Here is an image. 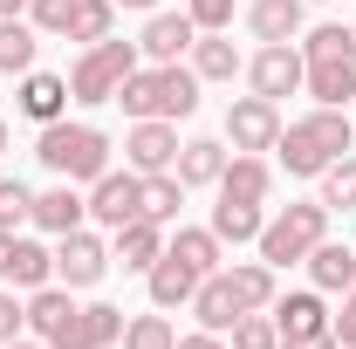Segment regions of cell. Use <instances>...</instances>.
<instances>
[{"label":"cell","instance_id":"cell-17","mask_svg":"<svg viewBox=\"0 0 356 349\" xmlns=\"http://www.w3.org/2000/svg\"><path fill=\"white\" fill-rule=\"evenodd\" d=\"M274 329H281V343H295V336H322L329 329V302H322V288H295V295H274Z\"/></svg>","mask_w":356,"mask_h":349},{"label":"cell","instance_id":"cell-7","mask_svg":"<svg viewBox=\"0 0 356 349\" xmlns=\"http://www.w3.org/2000/svg\"><path fill=\"white\" fill-rule=\"evenodd\" d=\"M124 308H110V302H76L69 315H55V329H48L42 343L48 349H117L124 343Z\"/></svg>","mask_w":356,"mask_h":349},{"label":"cell","instance_id":"cell-1","mask_svg":"<svg viewBox=\"0 0 356 349\" xmlns=\"http://www.w3.org/2000/svg\"><path fill=\"white\" fill-rule=\"evenodd\" d=\"M302 89H309L322 110H350L356 96V28L343 21H322V28H302Z\"/></svg>","mask_w":356,"mask_h":349},{"label":"cell","instance_id":"cell-34","mask_svg":"<svg viewBox=\"0 0 356 349\" xmlns=\"http://www.w3.org/2000/svg\"><path fill=\"white\" fill-rule=\"evenodd\" d=\"M226 349H281V329H274V315H267V308L240 315V322H233V343H226Z\"/></svg>","mask_w":356,"mask_h":349},{"label":"cell","instance_id":"cell-14","mask_svg":"<svg viewBox=\"0 0 356 349\" xmlns=\"http://www.w3.org/2000/svg\"><path fill=\"white\" fill-rule=\"evenodd\" d=\"M69 103H76V96H69V76H48V69H28L21 89H14V110H21L35 131H42V124H62Z\"/></svg>","mask_w":356,"mask_h":349},{"label":"cell","instance_id":"cell-38","mask_svg":"<svg viewBox=\"0 0 356 349\" xmlns=\"http://www.w3.org/2000/svg\"><path fill=\"white\" fill-rule=\"evenodd\" d=\"M28 329V302H14V288H0V343H14Z\"/></svg>","mask_w":356,"mask_h":349},{"label":"cell","instance_id":"cell-20","mask_svg":"<svg viewBox=\"0 0 356 349\" xmlns=\"http://www.w3.org/2000/svg\"><path fill=\"white\" fill-rule=\"evenodd\" d=\"M42 42H48V35L28 21V14H7V21H0V76L21 83V76L42 62Z\"/></svg>","mask_w":356,"mask_h":349},{"label":"cell","instance_id":"cell-35","mask_svg":"<svg viewBox=\"0 0 356 349\" xmlns=\"http://www.w3.org/2000/svg\"><path fill=\"white\" fill-rule=\"evenodd\" d=\"M35 213V192L21 185V178H0V233H21Z\"/></svg>","mask_w":356,"mask_h":349},{"label":"cell","instance_id":"cell-27","mask_svg":"<svg viewBox=\"0 0 356 349\" xmlns=\"http://www.w3.org/2000/svg\"><path fill=\"white\" fill-rule=\"evenodd\" d=\"M55 281V247H42V240H28V233H14V261H7V288H48Z\"/></svg>","mask_w":356,"mask_h":349},{"label":"cell","instance_id":"cell-13","mask_svg":"<svg viewBox=\"0 0 356 349\" xmlns=\"http://www.w3.org/2000/svg\"><path fill=\"white\" fill-rule=\"evenodd\" d=\"M165 240H172V226H158V219L137 213L131 226H117V233H110V267H124V274H151L158 254H165Z\"/></svg>","mask_w":356,"mask_h":349},{"label":"cell","instance_id":"cell-6","mask_svg":"<svg viewBox=\"0 0 356 349\" xmlns=\"http://www.w3.org/2000/svg\"><path fill=\"white\" fill-rule=\"evenodd\" d=\"M137 69V42H89L76 62H69V96L83 103V110H96V103H117V89H124V76Z\"/></svg>","mask_w":356,"mask_h":349},{"label":"cell","instance_id":"cell-21","mask_svg":"<svg viewBox=\"0 0 356 349\" xmlns=\"http://www.w3.org/2000/svg\"><path fill=\"white\" fill-rule=\"evenodd\" d=\"M309 7L302 0H247V28H254V42H302V21Z\"/></svg>","mask_w":356,"mask_h":349},{"label":"cell","instance_id":"cell-39","mask_svg":"<svg viewBox=\"0 0 356 349\" xmlns=\"http://www.w3.org/2000/svg\"><path fill=\"white\" fill-rule=\"evenodd\" d=\"M329 329H336V343H343V349H356V288L343 295V308L329 315Z\"/></svg>","mask_w":356,"mask_h":349},{"label":"cell","instance_id":"cell-40","mask_svg":"<svg viewBox=\"0 0 356 349\" xmlns=\"http://www.w3.org/2000/svg\"><path fill=\"white\" fill-rule=\"evenodd\" d=\"M178 349H226V336H213V329H192V336H178Z\"/></svg>","mask_w":356,"mask_h":349},{"label":"cell","instance_id":"cell-32","mask_svg":"<svg viewBox=\"0 0 356 349\" xmlns=\"http://www.w3.org/2000/svg\"><path fill=\"white\" fill-rule=\"evenodd\" d=\"M315 185H322V192H315V199H322V206H329V213H356V158H350V151H343V158H336V165H329V172L315 178Z\"/></svg>","mask_w":356,"mask_h":349},{"label":"cell","instance_id":"cell-37","mask_svg":"<svg viewBox=\"0 0 356 349\" xmlns=\"http://www.w3.org/2000/svg\"><path fill=\"white\" fill-rule=\"evenodd\" d=\"M69 14H76V0H28V21L42 35H69Z\"/></svg>","mask_w":356,"mask_h":349},{"label":"cell","instance_id":"cell-24","mask_svg":"<svg viewBox=\"0 0 356 349\" xmlns=\"http://www.w3.org/2000/svg\"><path fill=\"white\" fill-rule=\"evenodd\" d=\"M172 172L185 178V192H199V185H220V172H226V144H220V137H185Z\"/></svg>","mask_w":356,"mask_h":349},{"label":"cell","instance_id":"cell-18","mask_svg":"<svg viewBox=\"0 0 356 349\" xmlns=\"http://www.w3.org/2000/svg\"><path fill=\"white\" fill-rule=\"evenodd\" d=\"M247 315V302L233 295V281H226V267L220 274H206L199 281V295H192V322L199 329H213V336H233V322Z\"/></svg>","mask_w":356,"mask_h":349},{"label":"cell","instance_id":"cell-9","mask_svg":"<svg viewBox=\"0 0 356 349\" xmlns=\"http://www.w3.org/2000/svg\"><path fill=\"white\" fill-rule=\"evenodd\" d=\"M302 48L295 42H261L254 55H247V83H254V96H267V103H281V96H302Z\"/></svg>","mask_w":356,"mask_h":349},{"label":"cell","instance_id":"cell-15","mask_svg":"<svg viewBox=\"0 0 356 349\" xmlns=\"http://www.w3.org/2000/svg\"><path fill=\"white\" fill-rule=\"evenodd\" d=\"M192 42H199L192 14H185V7H178V14H165V7H158V14L144 21V35H137V55H144V62H185V55H192Z\"/></svg>","mask_w":356,"mask_h":349},{"label":"cell","instance_id":"cell-48","mask_svg":"<svg viewBox=\"0 0 356 349\" xmlns=\"http://www.w3.org/2000/svg\"><path fill=\"white\" fill-rule=\"evenodd\" d=\"M350 28H356V21H350Z\"/></svg>","mask_w":356,"mask_h":349},{"label":"cell","instance_id":"cell-28","mask_svg":"<svg viewBox=\"0 0 356 349\" xmlns=\"http://www.w3.org/2000/svg\"><path fill=\"white\" fill-rule=\"evenodd\" d=\"M226 281H233V295L247 302V315H254V308H274V295H281V274H274L267 261H233Z\"/></svg>","mask_w":356,"mask_h":349},{"label":"cell","instance_id":"cell-23","mask_svg":"<svg viewBox=\"0 0 356 349\" xmlns=\"http://www.w3.org/2000/svg\"><path fill=\"white\" fill-rule=\"evenodd\" d=\"M302 267H309V288H322V295H350V288H356V254H350V240H322Z\"/></svg>","mask_w":356,"mask_h":349},{"label":"cell","instance_id":"cell-44","mask_svg":"<svg viewBox=\"0 0 356 349\" xmlns=\"http://www.w3.org/2000/svg\"><path fill=\"white\" fill-rule=\"evenodd\" d=\"M7 14H28V0H0V21H7Z\"/></svg>","mask_w":356,"mask_h":349},{"label":"cell","instance_id":"cell-2","mask_svg":"<svg viewBox=\"0 0 356 349\" xmlns=\"http://www.w3.org/2000/svg\"><path fill=\"white\" fill-rule=\"evenodd\" d=\"M350 110H322L315 103L309 117H295V124H281V137H274V158H281V172L288 178H322L343 151H350Z\"/></svg>","mask_w":356,"mask_h":349},{"label":"cell","instance_id":"cell-10","mask_svg":"<svg viewBox=\"0 0 356 349\" xmlns=\"http://www.w3.org/2000/svg\"><path fill=\"white\" fill-rule=\"evenodd\" d=\"M137 213H144V178H137L131 165H124V172L110 165V172L89 185V219H96V226H110V233H117V226H131Z\"/></svg>","mask_w":356,"mask_h":349},{"label":"cell","instance_id":"cell-46","mask_svg":"<svg viewBox=\"0 0 356 349\" xmlns=\"http://www.w3.org/2000/svg\"><path fill=\"white\" fill-rule=\"evenodd\" d=\"M302 7H315V0H302Z\"/></svg>","mask_w":356,"mask_h":349},{"label":"cell","instance_id":"cell-12","mask_svg":"<svg viewBox=\"0 0 356 349\" xmlns=\"http://www.w3.org/2000/svg\"><path fill=\"white\" fill-rule=\"evenodd\" d=\"M124 165H131L137 178L172 172V165H178V124H165V117H144V124H131V131H124Z\"/></svg>","mask_w":356,"mask_h":349},{"label":"cell","instance_id":"cell-36","mask_svg":"<svg viewBox=\"0 0 356 349\" xmlns=\"http://www.w3.org/2000/svg\"><path fill=\"white\" fill-rule=\"evenodd\" d=\"M185 14H192V28H199V35H233L240 0H185Z\"/></svg>","mask_w":356,"mask_h":349},{"label":"cell","instance_id":"cell-3","mask_svg":"<svg viewBox=\"0 0 356 349\" xmlns=\"http://www.w3.org/2000/svg\"><path fill=\"white\" fill-rule=\"evenodd\" d=\"M199 76H192V62H151V69H131L124 76V89H117V103H124V117L131 124H144V117H165V124H178V117H192L199 110Z\"/></svg>","mask_w":356,"mask_h":349},{"label":"cell","instance_id":"cell-25","mask_svg":"<svg viewBox=\"0 0 356 349\" xmlns=\"http://www.w3.org/2000/svg\"><path fill=\"white\" fill-rule=\"evenodd\" d=\"M192 76L199 83H233V76H247V55L233 48V35H199L192 42Z\"/></svg>","mask_w":356,"mask_h":349},{"label":"cell","instance_id":"cell-45","mask_svg":"<svg viewBox=\"0 0 356 349\" xmlns=\"http://www.w3.org/2000/svg\"><path fill=\"white\" fill-rule=\"evenodd\" d=\"M0 151H7V117H0Z\"/></svg>","mask_w":356,"mask_h":349},{"label":"cell","instance_id":"cell-31","mask_svg":"<svg viewBox=\"0 0 356 349\" xmlns=\"http://www.w3.org/2000/svg\"><path fill=\"white\" fill-rule=\"evenodd\" d=\"M178 206H185V178H178V172H151V178H144V219L172 226Z\"/></svg>","mask_w":356,"mask_h":349},{"label":"cell","instance_id":"cell-42","mask_svg":"<svg viewBox=\"0 0 356 349\" xmlns=\"http://www.w3.org/2000/svg\"><path fill=\"white\" fill-rule=\"evenodd\" d=\"M7 261H14V233H0V288H7Z\"/></svg>","mask_w":356,"mask_h":349},{"label":"cell","instance_id":"cell-33","mask_svg":"<svg viewBox=\"0 0 356 349\" xmlns=\"http://www.w3.org/2000/svg\"><path fill=\"white\" fill-rule=\"evenodd\" d=\"M124 349H178V329L165 308H151V315H131L124 322Z\"/></svg>","mask_w":356,"mask_h":349},{"label":"cell","instance_id":"cell-4","mask_svg":"<svg viewBox=\"0 0 356 349\" xmlns=\"http://www.w3.org/2000/svg\"><path fill=\"white\" fill-rule=\"evenodd\" d=\"M110 131H96V124H42V137H35V158H42L55 178H69V185H96V178L110 172Z\"/></svg>","mask_w":356,"mask_h":349},{"label":"cell","instance_id":"cell-16","mask_svg":"<svg viewBox=\"0 0 356 349\" xmlns=\"http://www.w3.org/2000/svg\"><path fill=\"white\" fill-rule=\"evenodd\" d=\"M213 192H220V199H240V206H267V192H274V165H267L261 151H233Z\"/></svg>","mask_w":356,"mask_h":349},{"label":"cell","instance_id":"cell-29","mask_svg":"<svg viewBox=\"0 0 356 349\" xmlns=\"http://www.w3.org/2000/svg\"><path fill=\"white\" fill-rule=\"evenodd\" d=\"M267 213L261 206H240V199H220L213 206V233H220V247H247V240H261Z\"/></svg>","mask_w":356,"mask_h":349},{"label":"cell","instance_id":"cell-5","mask_svg":"<svg viewBox=\"0 0 356 349\" xmlns=\"http://www.w3.org/2000/svg\"><path fill=\"white\" fill-rule=\"evenodd\" d=\"M322 240H329V206H322V199H295V206H281V213L261 226L254 247H261V261L281 274V267H302Z\"/></svg>","mask_w":356,"mask_h":349},{"label":"cell","instance_id":"cell-19","mask_svg":"<svg viewBox=\"0 0 356 349\" xmlns=\"http://www.w3.org/2000/svg\"><path fill=\"white\" fill-rule=\"evenodd\" d=\"M28 219H35L42 233H55V240H62V233H76V226L89 219V192H76L69 178H55L48 192H35V213H28Z\"/></svg>","mask_w":356,"mask_h":349},{"label":"cell","instance_id":"cell-26","mask_svg":"<svg viewBox=\"0 0 356 349\" xmlns=\"http://www.w3.org/2000/svg\"><path fill=\"white\" fill-rule=\"evenodd\" d=\"M165 254H178L199 281H206V274H220V261H226V247H220V233H213V226H178L172 240H165Z\"/></svg>","mask_w":356,"mask_h":349},{"label":"cell","instance_id":"cell-30","mask_svg":"<svg viewBox=\"0 0 356 349\" xmlns=\"http://www.w3.org/2000/svg\"><path fill=\"white\" fill-rule=\"evenodd\" d=\"M117 35V0H76V14H69V42H110Z\"/></svg>","mask_w":356,"mask_h":349},{"label":"cell","instance_id":"cell-8","mask_svg":"<svg viewBox=\"0 0 356 349\" xmlns=\"http://www.w3.org/2000/svg\"><path fill=\"white\" fill-rule=\"evenodd\" d=\"M103 274H110V240H103V233L76 226V233H62V240H55V281H62V288H76V295H83V288H96Z\"/></svg>","mask_w":356,"mask_h":349},{"label":"cell","instance_id":"cell-47","mask_svg":"<svg viewBox=\"0 0 356 349\" xmlns=\"http://www.w3.org/2000/svg\"><path fill=\"white\" fill-rule=\"evenodd\" d=\"M350 110H356V96H350Z\"/></svg>","mask_w":356,"mask_h":349},{"label":"cell","instance_id":"cell-11","mask_svg":"<svg viewBox=\"0 0 356 349\" xmlns=\"http://www.w3.org/2000/svg\"><path fill=\"white\" fill-rule=\"evenodd\" d=\"M274 137H281V103H267V96H240V103H226V144L233 151H274Z\"/></svg>","mask_w":356,"mask_h":349},{"label":"cell","instance_id":"cell-43","mask_svg":"<svg viewBox=\"0 0 356 349\" xmlns=\"http://www.w3.org/2000/svg\"><path fill=\"white\" fill-rule=\"evenodd\" d=\"M117 7H131V14H158V0H117Z\"/></svg>","mask_w":356,"mask_h":349},{"label":"cell","instance_id":"cell-41","mask_svg":"<svg viewBox=\"0 0 356 349\" xmlns=\"http://www.w3.org/2000/svg\"><path fill=\"white\" fill-rule=\"evenodd\" d=\"M281 349H343V343H336V329H322V336H295V343H281Z\"/></svg>","mask_w":356,"mask_h":349},{"label":"cell","instance_id":"cell-22","mask_svg":"<svg viewBox=\"0 0 356 349\" xmlns=\"http://www.w3.org/2000/svg\"><path fill=\"white\" fill-rule=\"evenodd\" d=\"M144 288H151V308H192V295H199V274L178 261V254H158V267L144 274Z\"/></svg>","mask_w":356,"mask_h":349}]
</instances>
